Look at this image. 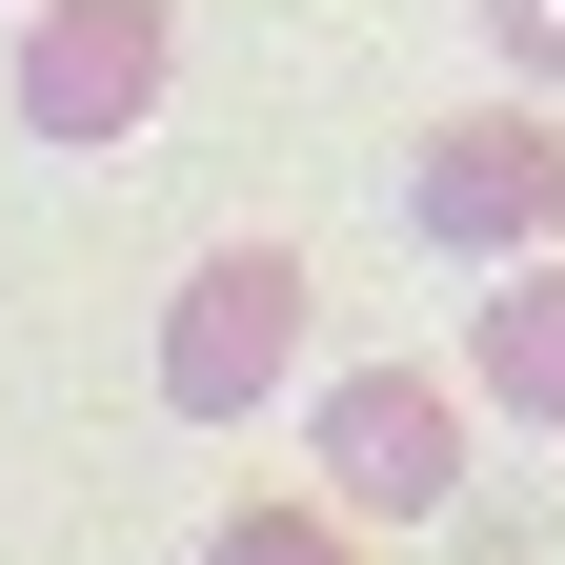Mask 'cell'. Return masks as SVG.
Returning a JSON list of instances; mask_svg holds the SVG:
<instances>
[{
    "label": "cell",
    "instance_id": "6da1fadb",
    "mask_svg": "<svg viewBox=\"0 0 565 565\" xmlns=\"http://www.w3.org/2000/svg\"><path fill=\"white\" fill-rule=\"evenodd\" d=\"M404 243L424 263H545L565 243V121L545 102H465V121H424V162H404Z\"/></svg>",
    "mask_w": 565,
    "mask_h": 565
},
{
    "label": "cell",
    "instance_id": "7a4b0ae2",
    "mask_svg": "<svg viewBox=\"0 0 565 565\" xmlns=\"http://www.w3.org/2000/svg\"><path fill=\"white\" fill-rule=\"evenodd\" d=\"M303 323H323L303 243H202L182 303H162V404L182 424H263L282 384H303Z\"/></svg>",
    "mask_w": 565,
    "mask_h": 565
},
{
    "label": "cell",
    "instance_id": "3957f363",
    "mask_svg": "<svg viewBox=\"0 0 565 565\" xmlns=\"http://www.w3.org/2000/svg\"><path fill=\"white\" fill-rule=\"evenodd\" d=\"M303 465H323V525H445V505H465V384H424V364H323V384H303Z\"/></svg>",
    "mask_w": 565,
    "mask_h": 565
},
{
    "label": "cell",
    "instance_id": "277c9868",
    "mask_svg": "<svg viewBox=\"0 0 565 565\" xmlns=\"http://www.w3.org/2000/svg\"><path fill=\"white\" fill-rule=\"evenodd\" d=\"M162 82H182V0H41L21 21V141H61V162L141 141Z\"/></svg>",
    "mask_w": 565,
    "mask_h": 565
},
{
    "label": "cell",
    "instance_id": "5b68a950",
    "mask_svg": "<svg viewBox=\"0 0 565 565\" xmlns=\"http://www.w3.org/2000/svg\"><path fill=\"white\" fill-rule=\"evenodd\" d=\"M465 404H505V424H545V445H565V243L505 263V282L465 303Z\"/></svg>",
    "mask_w": 565,
    "mask_h": 565
},
{
    "label": "cell",
    "instance_id": "8992f818",
    "mask_svg": "<svg viewBox=\"0 0 565 565\" xmlns=\"http://www.w3.org/2000/svg\"><path fill=\"white\" fill-rule=\"evenodd\" d=\"M182 565H343V525H323V505H223Z\"/></svg>",
    "mask_w": 565,
    "mask_h": 565
},
{
    "label": "cell",
    "instance_id": "52a82bcc",
    "mask_svg": "<svg viewBox=\"0 0 565 565\" xmlns=\"http://www.w3.org/2000/svg\"><path fill=\"white\" fill-rule=\"evenodd\" d=\"M484 61H505V82H565V21L545 0H484Z\"/></svg>",
    "mask_w": 565,
    "mask_h": 565
}]
</instances>
